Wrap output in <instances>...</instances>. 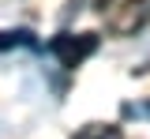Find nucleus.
I'll use <instances>...</instances> for the list:
<instances>
[{"label":"nucleus","mask_w":150,"mask_h":139,"mask_svg":"<svg viewBox=\"0 0 150 139\" xmlns=\"http://www.w3.org/2000/svg\"><path fill=\"white\" fill-rule=\"evenodd\" d=\"M15 45H38L30 30H0V53L4 49H15Z\"/></svg>","instance_id":"7ed1b4c3"},{"label":"nucleus","mask_w":150,"mask_h":139,"mask_svg":"<svg viewBox=\"0 0 150 139\" xmlns=\"http://www.w3.org/2000/svg\"><path fill=\"white\" fill-rule=\"evenodd\" d=\"M98 45L101 38L94 34V30H83V34H56L49 41V53L60 60V68H79L83 60H90L98 53Z\"/></svg>","instance_id":"f257e3e1"},{"label":"nucleus","mask_w":150,"mask_h":139,"mask_svg":"<svg viewBox=\"0 0 150 139\" xmlns=\"http://www.w3.org/2000/svg\"><path fill=\"white\" fill-rule=\"evenodd\" d=\"M146 23H150V0H128L109 15V30L128 38V34H139Z\"/></svg>","instance_id":"f03ea898"},{"label":"nucleus","mask_w":150,"mask_h":139,"mask_svg":"<svg viewBox=\"0 0 150 139\" xmlns=\"http://www.w3.org/2000/svg\"><path fill=\"white\" fill-rule=\"evenodd\" d=\"M79 139H124V132H120L116 124H90Z\"/></svg>","instance_id":"20e7f679"}]
</instances>
